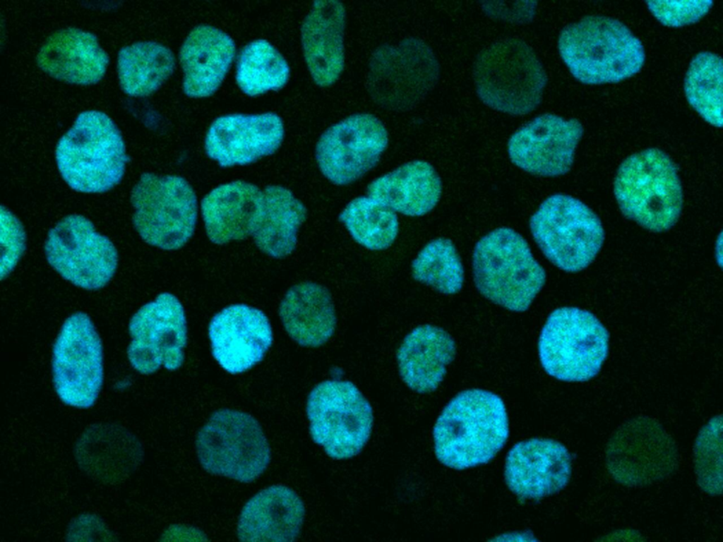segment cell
Masks as SVG:
<instances>
[{"label": "cell", "instance_id": "1", "mask_svg": "<svg viewBox=\"0 0 723 542\" xmlns=\"http://www.w3.org/2000/svg\"><path fill=\"white\" fill-rule=\"evenodd\" d=\"M508 434L502 399L487 390H467L450 400L435 423V454L448 467H474L491 461L506 442Z\"/></svg>", "mask_w": 723, "mask_h": 542}, {"label": "cell", "instance_id": "2", "mask_svg": "<svg viewBox=\"0 0 723 542\" xmlns=\"http://www.w3.org/2000/svg\"><path fill=\"white\" fill-rule=\"evenodd\" d=\"M558 49L570 74L586 85L621 82L638 73L645 62L640 40L623 23L605 16L566 25Z\"/></svg>", "mask_w": 723, "mask_h": 542}, {"label": "cell", "instance_id": "3", "mask_svg": "<svg viewBox=\"0 0 723 542\" xmlns=\"http://www.w3.org/2000/svg\"><path fill=\"white\" fill-rule=\"evenodd\" d=\"M59 171L73 190L108 191L122 179L128 156L121 134L104 113L82 112L61 138L56 149Z\"/></svg>", "mask_w": 723, "mask_h": 542}, {"label": "cell", "instance_id": "4", "mask_svg": "<svg viewBox=\"0 0 723 542\" xmlns=\"http://www.w3.org/2000/svg\"><path fill=\"white\" fill-rule=\"evenodd\" d=\"M472 73L480 100L492 109L513 116L534 111L548 81L534 49L515 37L502 39L483 49L474 60Z\"/></svg>", "mask_w": 723, "mask_h": 542}, {"label": "cell", "instance_id": "5", "mask_svg": "<svg viewBox=\"0 0 723 542\" xmlns=\"http://www.w3.org/2000/svg\"><path fill=\"white\" fill-rule=\"evenodd\" d=\"M614 193L622 213L649 231H667L679 219L683 191L678 167L661 150L645 149L625 159Z\"/></svg>", "mask_w": 723, "mask_h": 542}, {"label": "cell", "instance_id": "6", "mask_svg": "<svg viewBox=\"0 0 723 542\" xmlns=\"http://www.w3.org/2000/svg\"><path fill=\"white\" fill-rule=\"evenodd\" d=\"M477 290L492 302L513 311H526L543 287L546 273L525 239L500 227L482 237L472 255Z\"/></svg>", "mask_w": 723, "mask_h": 542}, {"label": "cell", "instance_id": "7", "mask_svg": "<svg viewBox=\"0 0 723 542\" xmlns=\"http://www.w3.org/2000/svg\"><path fill=\"white\" fill-rule=\"evenodd\" d=\"M195 444L205 471L241 483L256 480L271 460L270 447L259 422L237 409L215 411L198 430Z\"/></svg>", "mask_w": 723, "mask_h": 542}, {"label": "cell", "instance_id": "8", "mask_svg": "<svg viewBox=\"0 0 723 542\" xmlns=\"http://www.w3.org/2000/svg\"><path fill=\"white\" fill-rule=\"evenodd\" d=\"M538 351L549 375L566 382H585L599 373L607 359L609 334L590 312L563 307L548 317Z\"/></svg>", "mask_w": 723, "mask_h": 542}, {"label": "cell", "instance_id": "9", "mask_svg": "<svg viewBox=\"0 0 723 542\" xmlns=\"http://www.w3.org/2000/svg\"><path fill=\"white\" fill-rule=\"evenodd\" d=\"M530 229L546 258L568 272L590 265L604 240L598 216L578 198L565 194L545 199L532 215Z\"/></svg>", "mask_w": 723, "mask_h": 542}, {"label": "cell", "instance_id": "10", "mask_svg": "<svg viewBox=\"0 0 723 542\" xmlns=\"http://www.w3.org/2000/svg\"><path fill=\"white\" fill-rule=\"evenodd\" d=\"M133 224L147 243L175 251L194 234L198 200L193 187L182 176L143 174L131 194Z\"/></svg>", "mask_w": 723, "mask_h": 542}, {"label": "cell", "instance_id": "11", "mask_svg": "<svg viewBox=\"0 0 723 542\" xmlns=\"http://www.w3.org/2000/svg\"><path fill=\"white\" fill-rule=\"evenodd\" d=\"M440 64L431 47L416 37L384 44L371 54L366 85L372 100L382 108L406 111L434 88Z\"/></svg>", "mask_w": 723, "mask_h": 542}, {"label": "cell", "instance_id": "12", "mask_svg": "<svg viewBox=\"0 0 723 542\" xmlns=\"http://www.w3.org/2000/svg\"><path fill=\"white\" fill-rule=\"evenodd\" d=\"M310 435L335 459L358 454L370 437L374 416L368 400L351 382L325 380L308 395Z\"/></svg>", "mask_w": 723, "mask_h": 542}, {"label": "cell", "instance_id": "13", "mask_svg": "<svg viewBox=\"0 0 723 542\" xmlns=\"http://www.w3.org/2000/svg\"><path fill=\"white\" fill-rule=\"evenodd\" d=\"M677 445L657 420L638 416L612 433L605 449L610 476L628 487H643L664 480L679 468Z\"/></svg>", "mask_w": 723, "mask_h": 542}, {"label": "cell", "instance_id": "14", "mask_svg": "<svg viewBox=\"0 0 723 542\" xmlns=\"http://www.w3.org/2000/svg\"><path fill=\"white\" fill-rule=\"evenodd\" d=\"M103 378L100 338L90 317L77 312L65 320L54 344L55 392L66 405L88 409L98 398Z\"/></svg>", "mask_w": 723, "mask_h": 542}, {"label": "cell", "instance_id": "15", "mask_svg": "<svg viewBox=\"0 0 723 542\" xmlns=\"http://www.w3.org/2000/svg\"><path fill=\"white\" fill-rule=\"evenodd\" d=\"M44 252L49 265L62 277L87 290L106 286L117 268L113 243L79 215L64 217L49 231Z\"/></svg>", "mask_w": 723, "mask_h": 542}, {"label": "cell", "instance_id": "16", "mask_svg": "<svg viewBox=\"0 0 723 542\" xmlns=\"http://www.w3.org/2000/svg\"><path fill=\"white\" fill-rule=\"evenodd\" d=\"M127 350L133 368L150 375L161 367L179 369L184 361L187 325L184 307L172 294L163 292L143 306L129 323Z\"/></svg>", "mask_w": 723, "mask_h": 542}, {"label": "cell", "instance_id": "17", "mask_svg": "<svg viewBox=\"0 0 723 542\" xmlns=\"http://www.w3.org/2000/svg\"><path fill=\"white\" fill-rule=\"evenodd\" d=\"M388 145V131L378 117L369 113L354 114L322 133L315 158L327 179L346 186L374 168Z\"/></svg>", "mask_w": 723, "mask_h": 542}, {"label": "cell", "instance_id": "18", "mask_svg": "<svg viewBox=\"0 0 723 542\" xmlns=\"http://www.w3.org/2000/svg\"><path fill=\"white\" fill-rule=\"evenodd\" d=\"M584 132L580 121L543 114L520 127L510 138L511 162L530 174L555 177L567 174Z\"/></svg>", "mask_w": 723, "mask_h": 542}, {"label": "cell", "instance_id": "19", "mask_svg": "<svg viewBox=\"0 0 723 542\" xmlns=\"http://www.w3.org/2000/svg\"><path fill=\"white\" fill-rule=\"evenodd\" d=\"M284 137L283 121L274 112L229 114L212 122L204 148L221 167L243 166L275 153Z\"/></svg>", "mask_w": 723, "mask_h": 542}, {"label": "cell", "instance_id": "20", "mask_svg": "<svg viewBox=\"0 0 723 542\" xmlns=\"http://www.w3.org/2000/svg\"><path fill=\"white\" fill-rule=\"evenodd\" d=\"M208 337L213 358L230 374L243 373L260 363L273 341L266 315L243 303L217 313L209 323Z\"/></svg>", "mask_w": 723, "mask_h": 542}, {"label": "cell", "instance_id": "21", "mask_svg": "<svg viewBox=\"0 0 723 542\" xmlns=\"http://www.w3.org/2000/svg\"><path fill=\"white\" fill-rule=\"evenodd\" d=\"M75 461L90 478L103 485L127 481L144 459L138 437L124 426L109 422L92 423L78 436L73 447Z\"/></svg>", "mask_w": 723, "mask_h": 542}, {"label": "cell", "instance_id": "22", "mask_svg": "<svg viewBox=\"0 0 723 542\" xmlns=\"http://www.w3.org/2000/svg\"><path fill=\"white\" fill-rule=\"evenodd\" d=\"M572 458L561 442L533 438L515 444L508 452L505 479L509 489L523 499L539 500L568 483Z\"/></svg>", "mask_w": 723, "mask_h": 542}, {"label": "cell", "instance_id": "23", "mask_svg": "<svg viewBox=\"0 0 723 542\" xmlns=\"http://www.w3.org/2000/svg\"><path fill=\"white\" fill-rule=\"evenodd\" d=\"M347 13L336 0L316 1L301 26L303 54L315 84L328 88L340 78L345 67L344 36Z\"/></svg>", "mask_w": 723, "mask_h": 542}, {"label": "cell", "instance_id": "24", "mask_svg": "<svg viewBox=\"0 0 723 542\" xmlns=\"http://www.w3.org/2000/svg\"><path fill=\"white\" fill-rule=\"evenodd\" d=\"M235 55L233 39L221 29L206 24L193 28L182 43L179 55L184 94L191 98L215 94Z\"/></svg>", "mask_w": 723, "mask_h": 542}, {"label": "cell", "instance_id": "25", "mask_svg": "<svg viewBox=\"0 0 723 542\" xmlns=\"http://www.w3.org/2000/svg\"><path fill=\"white\" fill-rule=\"evenodd\" d=\"M263 191L256 185L235 181L217 186L201 200L205 233L217 245L252 236L263 211Z\"/></svg>", "mask_w": 723, "mask_h": 542}, {"label": "cell", "instance_id": "26", "mask_svg": "<svg viewBox=\"0 0 723 542\" xmlns=\"http://www.w3.org/2000/svg\"><path fill=\"white\" fill-rule=\"evenodd\" d=\"M304 516V502L292 488L272 485L245 503L237 534L241 541H293L300 534Z\"/></svg>", "mask_w": 723, "mask_h": 542}, {"label": "cell", "instance_id": "27", "mask_svg": "<svg viewBox=\"0 0 723 542\" xmlns=\"http://www.w3.org/2000/svg\"><path fill=\"white\" fill-rule=\"evenodd\" d=\"M38 66L52 77L76 85H92L104 76L109 57L92 33L76 28L59 30L41 47Z\"/></svg>", "mask_w": 723, "mask_h": 542}, {"label": "cell", "instance_id": "28", "mask_svg": "<svg viewBox=\"0 0 723 542\" xmlns=\"http://www.w3.org/2000/svg\"><path fill=\"white\" fill-rule=\"evenodd\" d=\"M455 344L443 329L422 325L408 333L397 351L400 375L413 391L429 393L442 382L455 354Z\"/></svg>", "mask_w": 723, "mask_h": 542}, {"label": "cell", "instance_id": "29", "mask_svg": "<svg viewBox=\"0 0 723 542\" xmlns=\"http://www.w3.org/2000/svg\"><path fill=\"white\" fill-rule=\"evenodd\" d=\"M279 316L287 335L304 347L325 344L337 324L330 292L312 282L298 283L286 291L279 306Z\"/></svg>", "mask_w": 723, "mask_h": 542}, {"label": "cell", "instance_id": "30", "mask_svg": "<svg viewBox=\"0 0 723 542\" xmlns=\"http://www.w3.org/2000/svg\"><path fill=\"white\" fill-rule=\"evenodd\" d=\"M367 195L395 212L423 216L438 203L442 184L434 167L423 160L405 163L373 181Z\"/></svg>", "mask_w": 723, "mask_h": 542}, {"label": "cell", "instance_id": "31", "mask_svg": "<svg viewBox=\"0 0 723 542\" xmlns=\"http://www.w3.org/2000/svg\"><path fill=\"white\" fill-rule=\"evenodd\" d=\"M263 191V211L251 237L265 255L284 258L296 248L298 230L306 220L307 210L290 190L282 186L270 185Z\"/></svg>", "mask_w": 723, "mask_h": 542}, {"label": "cell", "instance_id": "32", "mask_svg": "<svg viewBox=\"0 0 723 542\" xmlns=\"http://www.w3.org/2000/svg\"><path fill=\"white\" fill-rule=\"evenodd\" d=\"M176 58L167 46L154 41H141L122 47L118 54L120 85L132 97H145L156 92L173 74Z\"/></svg>", "mask_w": 723, "mask_h": 542}, {"label": "cell", "instance_id": "33", "mask_svg": "<svg viewBox=\"0 0 723 542\" xmlns=\"http://www.w3.org/2000/svg\"><path fill=\"white\" fill-rule=\"evenodd\" d=\"M290 77L289 66L268 41L254 40L238 54L235 79L240 90L249 97L282 89Z\"/></svg>", "mask_w": 723, "mask_h": 542}, {"label": "cell", "instance_id": "34", "mask_svg": "<svg viewBox=\"0 0 723 542\" xmlns=\"http://www.w3.org/2000/svg\"><path fill=\"white\" fill-rule=\"evenodd\" d=\"M339 219L357 243L372 251L389 248L399 231L396 212L368 195L351 200Z\"/></svg>", "mask_w": 723, "mask_h": 542}, {"label": "cell", "instance_id": "35", "mask_svg": "<svg viewBox=\"0 0 723 542\" xmlns=\"http://www.w3.org/2000/svg\"><path fill=\"white\" fill-rule=\"evenodd\" d=\"M722 60L701 52L691 60L684 79V92L691 107L707 123L722 126Z\"/></svg>", "mask_w": 723, "mask_h": 542}, {"label": "cell", "instance_id": "36", "mask_svg": "<svg viewBox=\"0 0 723 542\" xmlns=\"http://www.w3.org/2000/svg\"><path fill=\"white\" fill-rule=\"evenodd\" d=\"M414 279L445 294L458 293L464 282V270L460 255L448 239L429 241L412 263Z\"/></svg>", "mask_w": 723, "mask_h": 542}, {"label": "cell", "instance_id": "37", "mask_svg": "<svg viewBox=\"0 0 723 542\" xmlns=\"http://www.w3.org/2000/svg\"><path fill=\"white\" fill-rule=\"evenodd\" d=\"M696 481L709 495L722 493V416L711 418L700 430L693 448Z\"/></svg>", "mask_w": 723, "mask_h": 542}, {"label": "cell", "instance_id": "38", "mask_svg": "<svg viewBox=\"0 0 723 542\" xmlns=\"http://www.w3.org/2000/svg\"><path fill=\"white\" fill-rule=\"evenodd\" d=\"M650 13L662 24L673 28L695 23L703 18L713 5L712 1H647Z\"/></svg>", "mask_w": 723, "mask_h": 542}, {"label": "cell", "instance_id": "39", "mask_svg": "<svg viewBox=\"0 0 723 542\" xmlns=\"http://www.w3.org/2000/svg\"><path fill=\"white\" fill-rule=\"evenodd\" d=\"M1 279L16 267L25 248V234L16 217L1 207Z\"/></svg>", "mask_w": 723, "mask_h": 542}, {"label": "cell", "instance_id": "40", "mask_svg": "<svg viewBox=\"0 0 723 542\" xmlns=\"http://www.w3.org/2000/svg\"><path fill=\"white\" fill-rule=\"evenodd\" d=\"M537 5L534 1L483 2L482 9L491 18L523 24L534 18Z\"/></svg>", "mask_w": 723, "mask_h": 542}, {"label": "cell", "instance_id": "41", "mask_svg": "<svg viewBox=\"0 0 723 542\" xmlns=\"http://www.w3.org/2000/svg\"><path fill=\"white\" fill-rule=\"evenodd\" d=\"M88 524L84 515L82 514L76 518L70 524L68 536L73 537L72 540H85L87 537H100L101 540H114L107 529H99L105 527L102 521L93 514H86Z\"/></svg>", "mask_w": 723, "mask_h": 542}]
</instances>
